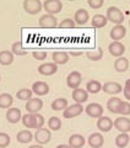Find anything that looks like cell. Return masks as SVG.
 Instances as JSON below:
<instances>
[{
    "instance_id": "obj_1",
    "label": "cell",
    "mask_w": 130,
    "mask_h": 148,
    "mask_svg": "<svg viewBox=\"0 0 130 148\" xmlns=\"http://www.w3.org/2000/svg\"><path fill=\"white\" fill-rule=\"evenodd\" d=\"M106 17H107V20L113 22L114 25H122L124 22V14L117 6H109L107 9Z\"/></svg>"
},
{
    "instance_id": "obj_2",
    "label": "cell",
    "mask_w": 130,
    "mask_h": 148,
    "mask_svg": "<svg viewBox=\"0 0 130 148\" xmlns=\"http://www.w3.org/2000/svg\"><path fill=\"white\" fill-rule=\"evenodd\" d=\"M43 8L49 15H55L63 10V3L60 0H45L43 3Z\"/></svg>"
},
{
    "instance_id": "obj_3",
    "label": "cell",
    "mask_w": 130,
    "mask_h": 148,
    "mask_svg": "<svg viewBox=\"0 0 130 148\" xmlns=\"http://www.w3.org/2000/svg\"><path fill=\"white\" fill-rule=\"evenodd\" d=\"M33 138L36 140V142H38V145H47V143L50 141L52 138V133H50V130L49 128H38L36 130L35 135H33Z\"/></svg>"
},
{
    "instance_id": "obj_4",
    "label": "cell",
    "mask_w": 130,
    "mask_h": 148,
    "mask_svg": "<svg viewBox=\"0 0 130 148\" xmlns=\"http://www.w3.org/2000/svg\"><path fill=\"white\" fill-rule=\"evenodd\" d=\"M43 8V4H42L39 0H25L24 1V9L27 14L30 15H37Z\"/></svg>"
},
{
    "instance_id": "obj_5",
    "label": "cell",
    "mask_w": 130,
    "mask_h": 148,
    "mask_svg": "<svg viewBox=\"0 0 130 148\" xmlns=\"http://www.w3.org/2000/svg\"><path fill=\"white\" fill-rule=\"evenodd\" d=\"M83 106L81 104H74V105H70L68 106L66 109L63 111V116L64 119H74L76 116H80V115L83 112Z\"/></svg>"
},
{
    "instance_id": "obj_6",
    "label": "cell",
    "mask_w": 130,
    "mask_h": 148,
    "mask_svg": "<svg viewBox=\"0 0 130 148\" xmlns=\"http://www.w3.org/2000/svg\"><path fill=\"white\" fill-rule=\"evenodd\" d=\"M81 82H82V75H81V73L77 71L69 73V75L66 77V85L72 90L77 89V88L80 86Z\"/></svg>"
},
{
    "instance_id": "obj_7",
    "label": "cell",
    "mask_w": 130,
    "mask_h": 148,
    "mask_svg": "<svg viewBox=\"0 0 130 148\" xmlns=\"http://www.w3.org/2000/svg\"><path fill=\"white\" fill-rule=\"evenodd\" d=\"M85 112L92 119H100L101 116H103V106L97 103L89 104L85 108Z\"/></svg>"
},
{
    "instance_id": "obj_8",
    "label": "cell",
    "mask_w": 130,
    "mask_h": 148,
    "mask_svg": "<svg viewBox=\"0 0 130 148\" xmlns=\"http://www.w3.org/2000/svg\"><path fill=\"white\" fill-rule=\"evenodd\" d=\"M113 126L120 131V133H128L130 132V119L127 116H120L117 117L113 121Z\"/></svg>"
},
{
    "instance_id": "obj_9",
    "label": "cell",
    "mask_w": 130,
    "mask_h": 148,
    "mask_svg": "<svg viewBox=\"0 0 130 148\" xmlns=\"http://www.w3.org/2000/svg\"><path fill=\"white\" fill-rule=\"evenodd\" d=\"M43 109V101L39 98H32L26 103V111L28 114H38Z\"/></svg>"
},
{
    "instance_id": "obj_10",
    "label": "cell",
    "mask_w": 130,
    "mask_h": 148,
    "mask_svg": "<svg viewBox=\"0 0 130 148\" xmlns=\"http://www.w3.org/2000/svg\"><path fill=\"white\" fill-rule=\"evenodd\" d=\"M38 24H39V27H42V29H55L58 26V21L55 16L45 14V15L41 16Z\"/></svg>"
},
{
    "instance_id": "obj_11",
    "label": "cell",
    "mask_w": 130,
    "mask_h": 148,
    "mask_svg": "<svg viewBox=\"0 0 130 148\" xmlns=\"http://www.w3.org/2000/svg\"><path fill=\"white\" fill-rule=\"evenodd\" d=\"M57 72H58V66L53 62L43 63L38 67V73L41 74V75H44V77H50V75H53V74H55Z\"/></svg>"
},
{
    "instance_id": "obj_12",
    "label": "cell",
    "mask_w": 130,
    "mask_h": 148,
    "mask_svg": "<svg viewBox=\"0 0 130 148\" xmlns=\"http://www.w3.org/2000/svg\"><path fill=\"white\" fill-rule=\"evenodd\" d=\"M125 35H127V29L123 25H114V27L109 32L110 38L114 42H120V40H123Z\"/></svg>"
},
{
    "instance_id": "obj_13",
    "label": "cell",
    "mask_w": 130,
    "mask_h": 148,
    "mask_svg": "<svg viewBox=\"0 0 130 148\" xmlns=\"http://www.w3.org/2000/svg\"><path fill=\"white\" fill-rule=\"evenodd\" d=\"M102 90L107 92V94L115 95V94H119V92L123 91V86L117 82H108L102 85Z\"/></svg>"
},
{
    "instance_id": "obj_14",
    "label": "cell",
    "mask_w": 130,
    "mask_h": 148,
    "mask_svg": "<svg viewBox=\"0 0 130 148\" xmlns=\"http://www.w3.org/2000/svg\"><path fill=\"white\" fill-rule=\"evenodd\" d=\"M32 92L37 96H43L49 92V85L45 82H35L32 84Z\"/></svg>"
},
{
    "instance_id": "obj_15",
    "label": "cell",
    "mask_w": 130,
    "mask_h": 148,
    "mask_svg": "<svg viewBox=\"0 0 130 148\" xmlns=\"http://www.w3.org/2000/svg\"><path fill=\"white\" fill-rule=\"evenodd\" d=\"M87 142L92 148H101L104 143V137L101 132H95L90 135V137L87 138Z\"/></svg>"
},
{
    "instance_id": "obj_16",
    "label": "cell",
    "mask_w": 130,
    "mask_h": 148,
    "mask_svg": "<svg viewBox=\"0 0 130 148\" xmlns=\"http://www.w3.org/2000/svg\"><path fill=\"white\" fill-rule=\"evenodd\" d=\"M108 51L109 53L113 56V57H123V54L125 52V46L122 43V42H113L108 46Z\"/></svg>"
},
{
    "instance_id": "obj_17",
    "label": "cell",
    "mask_w": 130,
    "mask_h": 148,
    "mask_svg": "<svg viewBox=\"0 0 130 148\" xmlns=\"http://www.w3.org/2000/svg\"><path fill=\"white\" fill-rule=\"evenodd\" d=\"M97 128L101 132H109L113 128V121L107 116H101L97 120Z\"/></svg>"
},
{
    "instance_id": "obj_18",
    "label": "cell",
    "mask_w": 130,
    "mask_h": 148,
    "mask_svg": "<svg viewBox=\"0 0 130 148\" xmlns=\"http://www.w3.org/2000/svg\"><path fill=\"white\" fill-rule=\"evenodd\" d=\"M22 119V114L21 110L17 108H10L6 111V120L10 123H17L18 121H21Z\"/></svg>"
},
{
    "instance_id": "obj_19",
    "label": "cell",
    "mask_w": 130,
    "mask_h": 148,
    "mask_svg": "<svg viewBox=\"0 0 130 148\" xmlns=\"http://www.w3.org/2000/svg\"><path fill=\"white\" fill-rule=\"evenodd\" d=\"M71 96H72L74 101H75L76 104H81V105L85 103V101L89 100V92H87L86 90H83V89H80V88L72 90Z\"/></svg>"
},
{
    "instance_id": "obj_20",
    "label": "cell",
    "mask_w": 130,
    "mask_h": 148,
    "mask_svg": "<svg viewBox=\"0 0 130 148\" xmlns=\"http://www.w3.org/2000/svg\"><path fill=\"white\" fill-rule=\"evenodd\" d=\"M86 140L85 137L80 133H75V135H71L70 138H69V146L71 148H82L85 146Z\"/></svg>"
},
{
    "instance_id": "obj_21",
    "label": "cell",
    "mask_w": 130,
    "mask_h": 148,
    "mask_svg": "<svg viewBox=\"0 0 130 148\" xmlns=\"http://www.w3.org/2000/svg\"><path fill=\"white\" fill-rule=\"evenodd\" d=\"M89 20H90V14L87 10H85V9H79V10L75 12V18H74L75 24L85 25V24H87Z\"/></svg>"
},
{
    "instance_id": "obj_22",
    "label": "cell",
    "mask_w": 130,
    "mask_h": 148,
    "mask_svg": "<svg viewBox=\"0 0 130 148\" xmlns=\"http://www.w3.org/2000/svg\"><path fill=\"white\" fill-rule=\"evenodd\" d=\"M52 58H53V63H55L57 66H59V64H66L69 62V53L64 52V51H57V52L53 53Z\"/></svg>"
},
{
    "instance_id": "obj_23",
    "label": "cell",
    "mask_w": 130,
    "mask_h": 148,
    "mask_svg": "<svg viewBox=\"0 0 130 148\" xmlns=\"http://www.w3.org/2000/svg\"><path fill=\"white\" fill-rule=\"evenodd\" d=\"M128 68H129V61L125 57H119V58L115 59V62H114V69H115V72L124 73V72L128 71Z\"/></svg>"
},
{
    "instance_id": "obj_24",
    "label": "cell",
    "mask_w": 130,
    "mask_h": 148,
    "mask_svg": "<svg viewBox=\"0 0 130 148\" xmlns=\"http://www.w3.org/2000/svg\"><path fill=\"white\" fill-rule=\"evenodd\" d=\"M107 24H108V20H107V17L104 15H102V14H96L91 20V25L93 26L95 29H102V27H104Z\"/></svg>"
},
{
    "instance_id": "obj_25",
    "label": "cell",
    "mask_w": 130,
    "mask_h": 148,
    "mask_svg": "<svg viewBox=\"0 0 130 148\" xmlns=\"http://www.w3.org/2000/svg\"><path fill=\"white\" fill-rule=\"evenodd\" d=\"M12 104H14L12 95L7 94V92L0 94V109H10Z\"/></svg>"
},
{
    "instance_id": "obj_26",
    "label": "cell",
    "mask_w": 130,
    "mask_h": 148,
    "mask_svg": "<svg viewBox=\"0 0 130 148\" xmlns=\"http://www.w3.org/2000/svg\"><path fill=\"white\" fill-rule=\"evenodd\" d=\"M14 57L11 51H1L0 52V64L1 66H10L14 62Z\"/></svg>"
},
{
    "instance_id": "obj_27",
    "label": "cell",
    "mask_w": 130,
    "mask_h": 148,
    "mask_svg": "<svg viewBox=\"0 0 130 148\" xmlns=\"http://www.w3.org/2000/svg\"><path fill=\"white\" fill-rule=\"evenodd\" d=\"M16 140L20 142V143H30L32 140H33V135L30 130H22L17 133L16 136Z\"/></svg>"
},
{
    "instance_id": "obj_28",
    "label": "cell",
    "mask_w": 130,
    "mask_h": 148,
    "mask_svg": "<svg viewBox=\"0 0 130 148\" xmlns=\"http://www.w3.org/2000/svg\"><path fill=\"white\" fill-rule=\"evenodd\" d=\"M102 90V84L98 80H90L86 84V91L91 92V94H98Z\"/></svg>"
},
{
    "instance_id": "obj_29",
    "label": "cell",
    "mask_w": 130,
    "mask_h": 148,
    "mask_svg": "<svg viewBox=\"0 0 130 148\" xmlns=\"http://www.w3.org/2000/svg\"><path fill=\"white\" fill-rule=\"evenodd\" d=\"M129 141H130V137L128 133H119V135L115 137V146L118 148H124L128 146Z\"/></svg>"
},
{
    "instance_id": "obj_30",
    "label": "cell",
    "mask_w": 130,
    "mask_h": 148,
    "mask_svg": "<svg viewBox=\"0 0 130 148\" xmlns=\"http://www.w3.org/2000/svg\"><path fill=\"white\" fill-rule=\"evenodd\" d=\"M86 57L90 59V61H93V62H97L102 59L103 57V49L102 48H97L95 51H87L86 52Z\"/></svg>"
},
{
    "instance_id": "obj_31",
    "label": "cell",
    "mask_w": 130,
    "mask_h": 148,
    "mask_svg": "<svg viewBox=\"0 0 130 148\" xmlns=\"http://www.w3.org/2000/svg\"><path fill=\"white\" fill-rule=\"evenodd\" d=\"M66 108H68V100L64 98L55 99L52 103V110L54 111H62V110H65Z\"/></svg>"
},
{
    "instance_id": "obj_32",
    "label": "cell",
    "mask_w": 130,
    "mask_h": 148,
    "mask_svg": "<svg viewBox=\"0 0 130 148\" xmlns=\"http://www.w3.org/2000/svg\"><path fill=\"white\" fill-rule=\"evenodd\" d=\"M48 128L52 131H59L62 128V120L57 116H52L48 120Z\"/></svg>"
},
{
    "instance_id": "obj_33",
    "label": "cell",
    "mask_w": 130,
    "mask_h": 148,
    "mask_svg": "<svg viewBox=\"0 0 130 148\" xmlns=\"http://www.w3.org/2000/svg\"><path fill=\"white\" fill-rule=\"evenodd\" d=\"M120 100L119 98H115V96H112L109 100H108V103H107V109L109 110V112H112V114H117V109H118V106L120 104Z\"/></svg>"
},
{
    "instance_id": "obj_34",
    "label": "cell",
    "mask_w": 130,
    "mask_h": 148,
    "mask_svg": "<svg viewBox=\"0 0 130 148\" xmlns=\"http://www.w3.org/2000/svg\"><path fill=\"white\" fill-rule=\"evenodd\" d=\"M11 52H12L14 56H26L27 54V49L22 46L21 42H15V43H12Z\"/></svg>"
},
{
    "instance_id": "obj_35",
    "label": "cell",
    "mask_w": 130,
    "mask_h": 148,
    "mask_svg": "<svg viewBox=\"0 0 130 148\" xmlns=\"http://www.w3.org/2000/svg\"><path fill=\"white\" fill-rule=\"evenodd\" d=\"M117 114H120L122 116H128L130 115V103L129 101H120V104L117 109Z\"/></svg>"
},
{
    "instance_id": "obj_36",
    "label": "cell",
    "mask_w": 130,
    "mask_h": 148,
    "mask_svg": "<svg viewBox=\"0 0 130 148\" xmlns=\"http://www.w3.org/2000/svg\"><path fill=\"white\" fill-rule=\"evenodd\" d=\"M22 123L26 128H35V115L33 114H26L21 119Z\"/></svg>"
},
{
    "instance_id": "obj_37",
    "label": "cell",
    "mask_w": 130,
    "mask_h": 148,
    "mask_svg": "<svg viewBox=\"0 0 130 148\" xmlns=\"http://www.w3.org/2000/svg\"><path fill=\"white\" fill-rule=\"evenodd\" d=\"M32 90L31 89H20L17 92H16V98L17 99H20V100H26V101H28L30 99H32Z\"/></svg>"
},
{
    "instance_id": "obj_38",
    "label": "cell",
    "mask_w": 130,
    "mask_h": 148,
    "mask_svg": "<svg viewBox=\"0 0 130 148\" xmlns=\"http://www.w3.org/2000/svg\"><path fill=\"white\" fill-rule=\"evenodd\" d=\"M11 142L10 136L5 132H0V148H6Z\"/></svg>"
},
{
    "instance_id": "obj_39",
    "label": "cell",
    "mask_w": 130,
    "mask_h": 148,
    "mask_svg": "<svg viewBox=\"0 0 130 148\" xmlns=\"http://www.w3.org/2000/svg\"><path fill=\"white\" fill-rule=\"evenodd\" d=\"M35 115V130L42 128L44 126V117L38 112V114H33Z\"/></svg>"
},
{
    "instance_id": "obj_40",
    "label": "cell",
    "mask_w": 130,
    "mask_h": 148,
    "mask_svg": "<svg viewBox=\"0 0 130 148\" xmlns=\"http://www.w3.org/2000/svg\"><path fill=\"white\" fill-rule=\"evenodd\" d=\"M60 29H74L75 27V21L72 18H65L59 24Z\"/></svg>"
},
{
    "instance_id": "obj_41",
    "label": "cell",
    "mask_w": 130,
    "mask_h": 148,
    "mask_svg": "<svg viewBox=\"0 0 130 148\" xmlns=\"http://www.w3.org/2000/svg\"><path fill=\"white\" fill-rule=\"evenodd\" d=\"M32 54H33V57L37 61H44V59L47 58V52H44V51H36V52H33Z\"/></svg>"
},
{
    "instance_id": "obj_42",
    "label": "cell",
    "mask_w": 130,
    "mask_h": 148,
    "mask_svg": "<svg viewBox=\"0 0 130 148\" xmlns=\"http://www.w3.org/2000/svg\"><path fill=\"white\" fill-rule=\"evenodd\" d=\"M89 5L92 9H100L103 6V0H89Z\"/></svg>"
},
{
    "instance_id": "obj_43",
    "label": "cell",
    "mask_w": 130,
    "mask_h": 148,
    "mask_svg": "<svg viewBox=\"0 0 130 148\" xmlns=\"http://www.w3.org/2000/svg\"><path fill=\"white\" fill-rule=\"evenodd\" d=\"M74 56V57H79V56H81L82 54V52H75V51H71L70 53H69V56Z\"/></svg>"
},
{
    "instance_id": "obj_44",
    "label": "cell",
    "mask_w": 130,
    "mask_h": 148,
    "mask_svg": "<svg viewBox=\"0 0 130 148\" xmlns=\"http://www.w3.org/2000/svg\"><path fill=\"white\" fill-rule=\"evenodd\" d=\"M124 88H125V89H127V90H129V91H130V79H128L127 82H125V85H124Z\"/></svg>"
},
{
    "instance_id": "obj_45",
    "label": "cell",
    "mask_w": 130,
    "mask_h": 148,
    "mask_svg": "<svg viewBox=\"0 0 130 148\" xmlns=\"http://www.w3.org/2000/svg\"><path fill=\"white\" fill-rule=\"evenodd\" d=\"M28 148H44L42 145H32V146H30Z\"/></svg>"
},
{
    "instance_id": "obj_46",
    "label": "cell",
    "mask_w": 130,
    "mask_h": 148,
    "mask_svg": "<svg viewBox=\"0 0 130 148\" xmlns=\"http://www.w3.org/2000/svg\"><path fill=\"white\" fill-rule=\"evenodd\" d=\"M57 148H71L69 145H59V146H57Z\"/></svg>"
},
{
    "instance_id": "obj_47",
    "label": "cell",
    "mask_w": 130,
    "mask_h": 148,
    "mask_svg": "<svg viewBox=\"0 0 130 148\" xmlns=\"http://www.w3.org/2000/svg\"><path fill=\"white\" fill-rule=\"evenodd\" d=\"M129 26H130V20H129Z\"/></svg>"
},
{
    "instance_id": "obj_48",
    "label": "cell",
    "mask_w": 130,
    "mask_h": 148,
    "mask_svg": "<svg viewBox=\"0 0 130 148\" xmlns=\"http://www.w3.org/2000/svg\"><path fill=\"white\" fill-rule=\"evenodd\" d=\"M0 80H1V77H0Z\"/></svg>"
},
{
    "instance_id": "obj_49",
    "label": "cell",
    "mask_w": 130,
    "mask_h": 148,
    "mask_svg": "<svg viewBox=\"0 0 130 148\" xmlns=\"http://www.w3.org/2000/svg\"><path fill=\"white\" fill-rule=\"evenodd\" d=\"M129 137H130V136H129Z\"/></svg>"
}]
</instances>
